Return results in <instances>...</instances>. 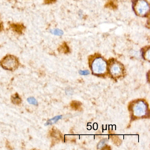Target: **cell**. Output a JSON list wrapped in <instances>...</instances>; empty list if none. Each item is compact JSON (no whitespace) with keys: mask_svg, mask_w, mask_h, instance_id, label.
<instances>
[{"mask_svg":"<svg viewBox=\"0 0 150 150\" xmlns=\"http://www.w3.org/2000/svg\"><path fill=\"white\" fill-rule=\"evenodd\" d=\"M149 6L148 3L144 0H139L136 6V10L139 15L144 16L149 11Z\"/></svg>","mask_w":150,"mask_h":150,"instance_id":"7a4b0ae2","label":"cell"},{"mask_svg":"<svg viewBox=\"0 0 150 150\" xmlns=\"http://www.w3.org/2000/svg\"><path fill=\"white\" fill-rule=\"evenodd\" d=\"M0 64L5 70L14 71L19 67V61L14 56L7 55L1 61Z\"/></svg>","mask_w":150,"mask_h":150,"instance_id":"6da1fadb","label":"cell"},{"mask_svg":"<svg viewBox=\"0 0 150 150\" xmlns=\"http://www.w3.org/2000/svg\"><path fill=\"white\" fill-rule=\"evenodd\" d=\"M52 33L54 35L58 36H61L63 34V31L58 29H56L52 30Z\"/></svg>","mask_w":150,"mask_h":150,"instance_id":"8992f818","label":"cell"},{"mask_svg":"<svg viewBox=\"0 0 150 150\" xmlns=\"http://www.w3.org/2000/svg\"><path fill=\"white\" fill-rule=\"evenodd\" d=\"M62 117V116L60 115L57 116L51 119H49L45 124V125H51L53 124L58 122L59 119H61Z\"/></svg>","mask_w":150,"mask_h":150,"instance_id":"277c9868","label":"cell"},{"mask_svg":"<svg viewBox=\"0 0 150 150\" xmlns=\"http://www.w3.org/2000/svg\"><path fill=\"white\" fill-rule=\"evenodd\" d=\"M27 101L30 104H33L35 106L38 105V102L37 100L34 97H29L27 99Z\"/></svg>","mask_w":150,"mask_h":150,"instance_id":"5b68a950","label":"cell"},{"mask_svg":"<svg viewBox=\"0 0 150 150\" xmlns=\"http://www.w3.org/2000/svg\"><path fill=\"white\" fill-rule=\"evenodd\" d=\"M11 100L13 103L16 104V105H19V104H21L22 102L21 99L17 93L11 96Z\"/></svg>","mask_w":150,"mask_h":150,"instance_id":"3957f363","label":"cell"},{"mask_svg":"<svg viewBox=\"0 0 150 150\" xmlns=\"http://www.w3.org/2000/svg\"><path fill=\"white\" fill-rule=\"evenodd\" d=\"M107 141H108V139H102L100 143L98 144L97 145V147L98 148H101L102 147H103L104 145L106 144Z\"/></svg>","mask_w":150,"mask_h":150,"instance_id":"52a82bcc","label":"cell"},{"mask_svg":"<svg viewBox=\"0 0 150 150\" xmlns=\"http://www.w3.org/2000/svg\"><path fill=\"white\" fill-rule=\"evenodd\" d=\"M89 71L88 70H84V71H79V74L82 75H88L89 74Z\"/></svg>","mask_w":150,"mask_h":150,"instance_id":"ba28073f","label":"cell"}]
</instances>
